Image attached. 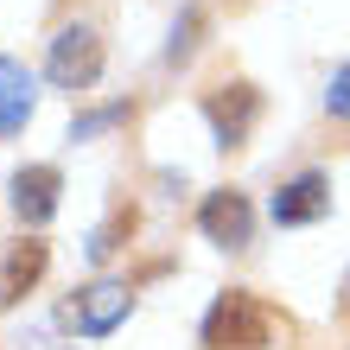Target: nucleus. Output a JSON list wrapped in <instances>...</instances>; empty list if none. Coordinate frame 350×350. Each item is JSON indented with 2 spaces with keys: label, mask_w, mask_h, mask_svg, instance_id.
<instances>
[{
  "label": "nucleus",
  "mask_w": 350,
  "mask_h": 350,
  "mask_svg": "<svg viewBox=\"0 0 350 350\" xmlns=\"http://www.w3.org/2000/svg\"><path fill=\"white\" fill-rule=\"evenodd\" d=\"M274 332H280L274 306H261L255 293L230 286V293L211 306V319H204V350H267Z\"/></svg>",
  "instance_id": "nucleus-1"
},
{
  "label": "nucleus",
  "mask_w": 350,
  "mask_h": 350,
  "mask_svg": "<svg viewBox=\"0 0 350 350\" xmlns=\"http://www.w3.org/2000/svg\"><path fill=\"white\" fill-rule=\"evenodd\" d=\"M45 77L57 90H90L102 77V38L90 26H64L51 38V57H45Z\"/></svg>",
  "instance_id": "nucleus-2"
},
{
  "label": "nucleus",
  "mask_w": 350,
  "mask_h": 350,
  "mask_svg": "<svg viewBox=\"0 0 350 350\" xmlns=\"http://www.w3.org/2000/svg\"><path fill=\"white\" fill-rule=\"evenodd\" d=\"M128 312H134V293H128L121 280H96V286H83V293L64 299V325H70V332H83V338L115 332Z\"/></svg>",
  "instance_id": "nucleus-3"
},
{
  "label": "nucleus",
  "mask_w": 350,
  "mask_h": 350,
  "mask_svg": "<svg viewBox=\"0 0 350 350\" xmlns=\"http://www.w3.org/2000/svg\"><path fill=\"white\" fill-rule=\"evenodd\" d=\"M255 109H261V96H255L249 83H223V90L204 96V115H211V128H217L223 147H242V140H249Z\"/></svg>",
  "instance_id": "nucleus-4"
},
{
  "label": "nucleus",
  "mask_w": 350,
  "mask_h": 350,
  "mask_svg": "<svg viewBox=\"0 0 350 350\" xmlns=\"http://www.w3.org/2000/svg\"><path fill=\"white\" fill-rule=\"evenodd\" d=\"M198 230L211 236V242H223V249H242L249 230H255L249 198H242V191H211V198H204V211H198Z\"/></svg>",
  "instance_id": "nucleus-5"
},
{
  "label": "nucleus",
  "mask_w": 350,
  "mask_h": 350,
  "mask_svg": "<svg viewBox=\"0 0 350 350\" xmlns=\"http://www.w3.org/2000/svg\"><path fill=\"white\" fill-rule=\"evenodd\" d=\"M325 211H332V178L325 172H299L293 185H280L274 191V223H319Z\"/></svg>",
  "instance_id": "nucleus-6"
},
{
  "label": "nucleus",
  "mask_w": 350,
  "mask_h": 350,
  "mask_svg": "<svg viewBox=\"0 0 350 350\" xmlns=\"http://www.w3.org/2000/svg\"><path fill=\"white\" fill-rule=\"evenodd\" d=\"M57 166H26V172H13V217L26 223V230H38V223H51L57 211Z\"/></svg>",
  "instance_id": "nucleus-7"
},
{
  "label": "nucleus",
  "mask_w": 350,
  "mask_h": 350,
  "mask_svg": "<svg viewBox=\"0 0 350 350\" xmlns=\"http://www.w3.org/2000/svg\"><path fill=\"white\" fill-rule=\"evenodd\" d=\"M32 102H38L32 70L13 64V57H0V134H19V128H26V121H32Z\"/></svg>",
  "instance_id": "nucleus-8"
},
{
  "label": "nucleus",
  "mask_w": 350,
  "mask_h": 350,
  "mask_svg": "<svg viewBox=\"0 0 350 350\" xmlns=\"http://www.w3.org/2000/svg\"><path fill=\"white\" fill-rule=\"evenodd\" d=\"M45 242H13V255H7V267H0V306H13L26 286H38V274H45Z\"/></svg>",
  "instance_id": "nucleus-9"
},
{
  "label": "nucleus",
  "mask_w": 350,
  "mask_h": 350,
  "mask_svg": "<svg viewBox=\"0 0 350 350\" xmlns=\"http://www.w3.org/2000/svg\"><path fill=\"white\" fill-rule=\"evenodd\" d=\"M325 109H332L338 121H350V64L332 70V83H325Z\"/></svg>",
  "instance_id": "nucleus-10"
},
{
  "label": "nucleus",
  "mask_w": 350,
  "mask_h": 350,
  "mask_svg": "<svg viewBox=\"0 0 350 350\" xmlns=\"http://www.w3.org/2000/svg\"><path fill=\"white\" fill-rule=\"evenodd\" d=\"M121 115H128V102H109V109H96V115H83V121H77V128H70V140H90L96 128H109V121H121Z\"/></svg>",
  "instance_id": "nucleus-11"
},
{
  "label": "nucleus",
  "mask_w": 350,
  "mask_h": 350,
  "mask_svg": "<svg viewBox=\"0 0 350 350\" xmlns=\"http://www.w3.org/2000/svg\"><path fill=\"white\" fill-rule=\"evenodd\" d=\"M191 32H198V13H185V19H178V32H172V51H166L172 64H178V57H191V45H198Z\"/></svg>",
  "instance_id": "nucleus-12"
}]
</instances>
